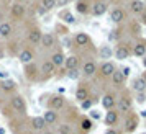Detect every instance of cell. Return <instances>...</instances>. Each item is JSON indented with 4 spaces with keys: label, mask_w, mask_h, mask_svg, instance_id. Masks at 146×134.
<instances>
[{
    "label": "cell",
    "mask_w": 146,
    "mask_h": 134,
    "mask_svg": "<svg viewBox=\"0 0 146 134\" xmlns=\"http://www.w3.org/2000/svg\"><path fill=\"white\" fill-rule=\"evenodd\" d=\"M115 110H117L118 113H123V114L131 113L133 97H131V93H130L128 90H123V92L120 93V97L117 98V106H115Z\"/></svg>",
    "instance_id": "6da1fadb"
},
{
    "label": "cell",
    "mask_w": 146,
    "mask_h": 134,
    "mask_svg": "<svg viewBox=\"0 0 146 134\" xmlns=\"http://www.w3.org/2000/svg\"><path fill=\"white\" fill-rule=\"evenodd\" d=\"M8 105H10V108L13 110L15 113L21 114V116H25L27 111H28L27 101H25V98H23L21 95H12V98H10V101H8Z\"/></svg>",
    "instance_id": "7a4b0ae2"
},
{
    "label": "cell",
    "mask_w": 146,
    "mask_h": 134,
    "mask_svg": "<svg viewBox=\"0 0 146 134\" xmlns=\"http://www.w3.org/2000/svg\"><path fill=\"white\" fill-rule=\"evenodd\" d=\"M138 126H139V114L133 113V111L126 114L125 123H123V131H125V134L135 133L138 129Z\"/></svg>",
    "instance_id": "3957f363"
},
{
    "label": "cell",
    "mask_w": 146,
    "mask_h": 134,
    "mask_svg": "<svg viewBox=\"0 0 146 134\" xmlns=\"http://www.w3.org/2000/svg\"><path fill=\"white\" fill-rule=\"evenodd\" d=\"M115 70H117V66L113 64L112 60H104V62L97 67V74H99L100 79H110Z\"/></svg>",
    "instance_id": "277c9868"
},
{
    "label": "cell",
    "mask_w": 146,
    "mask_h": 134,
    "mask_svg": "<svg viewBox=\"0 0 146 134\" xmlns=\"http://www.w3.org/2000/svg\"><path fill=\"white\" fill-rule=\"evenodd\" d=\"M108 12V0H94L90 7V15L92 16H102Z\"/></svg>",
    "instance_id": "5b68a950"
},
{
    "label": "cell",
    "mask_w": 146,
    "mask_h": 134,
    "mask_svg": "<svg viewBox=\"0 0 146 134\" xmlns=\"http://www.w3.org/2000/svg\"><path fill=\"white\" fill-rule=\"evenodd\" d=\"M113 54H115V57H117L118 60L128 59V57L131 56V44H128V43H118Z\"/></svg>",
    "instance_id": "8992f818"
},
{
    "label": "cell",
    "mask_w": 146,
    "mask_h": 134,
    "mask_svg": "<svg viewBox=\"0 0 146 134\" xmlns=\"http://www.w3.org/2000/svg\"><path fill=\"white\" fill-rule=\"evenodd\" d=\"M23 72H25L27 80H30V82H36L38 79H40V67L36 66L35 62L27 64V66L23 67Z\"/></svg>",
    "instance_id": "52a82bcc"
},
{
    "label": "cell",
    "mask_w": 146,
    "mask_h": 134,
    "mask_svg": "<svg viewBox=\"0 0 146 134\" xmlns=\"http://www.w3.org/2000/svg\"><path fill=\"white\" fill-rule=\"evenodd\" d=\"M25 15H27V7L23 5V3H13L12 7H10V16H12V20L15 21H20L25 18Z\"/></svg>",
    "instance_id": "ba28073f"
},
{
    "label": "cell",
    "mask_w": 146,
    "mask_h": 134,
    "mask_svg": "<svg viewBox=\"0 0 146 134\" xmlns=\"http://www.w3.org/2000/svg\"><path fill=\"white\" fill-rule=\"evenodd\" d=\"M66 106V98L62 95H53L49 100H48V110H53V111H59Z\"/></svg>",
    "instance_id": "9c48e42d"
},
{
    "label": "cell",
    "mask_w": 146,
    "mask_h": 134,
    "mask_svg": "<svg viewBox=\"0 0 146 134\" xmlns=\"http://www.w3.org/2000/svg\"><path fill=\"white\" fill-rule=\"evenodd\" d=\"M131 56L135 57H145L146 56V39L145 38H138L131 46Z\"/></svg>",
    "instance_id": "30bf717a"
},
{
    "label": "cell",
    "mask_w": 146,
    "mask_h": 134,
    "mask_svg": "<svg viewBox=\"0 0 146 134\" xmlns=\"http://www.w3.org/2000/svg\"><path fill=\"white\" fill-rule=\"evenodd\" d=\"M97 62L94 59H87L84 64H82V70H80V74L84 75V77H94V75L97 74Z\"/></svg>",
    "instance_id": "8fae6325"
},
{
    "label": "cell",
    "mask_w": 146,
    "mask_h": 134,
    "mask_svg": "<svg viewBox=\"0 0 146 134\" xmlns=\"http://www.w3.org/2000/svg\"><path fill=\"white\" fill-rule=\"evenodd\" d=\"M74 44L77 47H89L92 44V39H90V36L84 31H79V33H76L74 36Z\"/></svg>",
    "instance_id": "7c38bea8"
},
{
    "label": "cell",
    "mask_w": 146,
    "mask_h": 134,
    "mask_svg": "<svg viewBox=\"0 0 146 134\" xmlns=\"http://www.w3.org/2000/svg\"><path fill=\"white\" fill-rule=\"evenodd\" d=\"M110 20L115 23V25H118V23H123L126 20V12L125 8L121 7H115L110 10Z\"/></svg>",
    "instance_id": "4fadbf2b"
},
{
    "label": "cell",
    "mask_w": 146,
    "mask_h": 134,
    "mask_svg": "<svg viewBox=\"0 0 146 134\" xmlns=\"http://www.w3.org/2000/svg\"><path fill=\"white\" fill-rule=\"evenodd\" d=\"M41 36H43V31H41L38 26H31L27 31V39L30 44H40Z\"/></svg>",
    "instance_id": "5bb4252c"
},
{
    "label": "cell",
    "mask_w": 146,
    "mask_h": 134,
    "mask_svg": "<svg viewBox=\"0 0 146 134\" xmlns=\"http://www.w3.org/2000/svg\"><path fill=\"white\" fill-rule=\"evenodd\" d=\"M87 98H90V88H89L87 83H79L77 88H76V100L82 103Z\"/></svg>",
    "instance_id": "9a60e30c"
},
{
    "label": "cell",
    "mask_w": 146,
    "mask_h": 134,
    "mask_svg": "<svg viewBox=\"0 0 146 134\" xmlns=\"http://www.w3.org/2000/svg\"><path fill=\"white\" fill-rule=\"evenodd\" d=\"M102 106L105 108L107 111L108 110H113V108L117 106V95L113 93V92H107L102 97Z\"/></svg>",
    "instance_id": "2e32d148"
},
{
    "label": "cell",
    "mask_w": 146,
    "mask_h": 134,
    "mask_svg": "<svg viewBox=\"0 0 146 134\" xmlns=\"http://www.w3.org/2000/svg\"><path fill=\"white\" fill-rule=\"evenodd\" d=\"M118 120H120V113L113 108V110H108L105 114V118H104V121H105V124L108 127H115L117 124H118Z\"/></svg>",
    "instance_id": "e0dca14e"
},
{
    "label": "cell",
    "mask_w": 146,
    "mask_h": 134,
    "mask_svg": "<svg viewBox=\"0 0 146 134\" xmlns=\"http://www.w3.org/2000/svg\"><path fill=\"white\" fill-rule=\"evenodd\" d=\"M18 59L23 66H27V64H31L35 59V53L31 47H25V49H21L20 53H18Z\"/></svg>",
    "instance_id": "ac0fdd59"
},
{
    "label": "cell",
    "mask_w": 146,
    "mask_h": 134,
    "mask_svg": "<svg viewBox=\"0 0 146 134\" xmlns=\"http://www.w3.org/2000/svg\"><path fill=\"white\" fill-rule=\"evenodd\" d=\"M40 72L43 74V79L46 80V79H49V77H53V75L56 74V67H54V64L51 60H44V62L41 64Z\"/></svg>",
    "instance_id": "d6986e66"
},
{
    "label": "cell",
    "mask_w": 146,
    "mask_h": 134,
    "mask_svg": "<svg viewBox=\"0 0 146 134\" xmlns=\"http://www.w3.org/2000/svg\"><path fill=\"white\" fill-rule=\"evenodd\" d=\"M110 80H112V85L115 88H121L123 85H125V80H126V77L123 75V72L120 70V69H117L115 72L112 74V77H110Z\"/></svg>",
    "instance_id": "ffe728a7"
},
{
    "label": "cell",
    "mask_w": 146,
    "mask_h": 134,
    "mask_svg": "<svg viewBox=\"0 0 146 134\" xmlns=\"http://www.w3.org/2000/svg\"><path fill=\"white\" fill-rule=\"evenodd\" d=\"M90 7H92L90 0H77L76 2V12L80 15H90Z\"/></svg>",
    "instance_id": "44dd1931"
},
{
    "label": "cell",
    "mask_w": 146,
    "mask_h": 134,
    "mask_svg": "<svg viewBox=\"0 0 146 134\" xmlns=\"http://www.w3.org/2000/svg\"><path fill=\"white\" fill-rule=\"evenodd\" d=\"M30 124H31V129L33 131H44L46 129V123H44V120H43V116H33L31 120H30Z\"/></svg>",
    "instance_id": "7402d4cb"
},
{
    "label": "cell",
    "mask_w": 146,
    "mask_h": 134,
    "mask_svg": "<svg viewBox=\"0 0 146 134\" xmlns=\"http://www.w3.org/2000/svg\"><path fill=\"white\" fill-rule=\"evenodd\" d=\"M92 127H94V121L89 116H82L79 120V129L82 134H87L89 131H92Z\"/></svg>",
    "instance_id": "603a6c76"
},
{
    "label": "cell",
    "mask_w": 146,
    "mask_h": 134,
    "mask_svg": "<svg viewBox=\"0 0 146 134\" xmlns=\"http://www.w3.org/2000/svg\"><path fill=\"white\" fill-rule=\"evenodd\" d=\"M146 5L143 3V0H130V12L133 15H141L145 12Z\"/></svg>",
    "instance_id": "cb8c5ba5"
},
{
    "label": "cell",
    "mask_w": 146,
    "mask_h": 134,
    "mask_svg": "<svg viewBox=\"0 0 146 134\" xmlns=\"http://www.w3.org/2000/svg\"><path fill=\"white\" fill-rule=\"evenodd\" d=\"M40 43L44 49H51V47L56 44V38H54V34H51V33H43Z\"/></svg>",
    "instance_id": "d4e9b609"
},
{
    "label": "cell",
    "mask_w": 146,
    "mask_h": 134,
    "mask_svg": "<svg viewBox=\"0 0 146 134\" xmlns=\"http://www.w3.org/2000/svg\"><path fill=\"white\" fill-rule=\"evenodd\" d=\"M0 90L5 92V93H13L15 90H17V82L10 80V79H5V80L0 82Z\"/></svg>",
    "instance_id": "484cf974"
},
{
    "label": "cell",
    "mask_w": 146,
    "mask_h": 134,
    "mask_svg": "<svg viewBox=\"0 0 146 134\" xmlns=\"http://www.w3.org/2000/svg\"><path fill=\"white\" fill-rule=\"evenodd\" d=\"M64 59H66V56L62 54V51H54L53 54H51V62L54 64V67L58 69V67H62L64 66Z\"/></svg>",
    "instance_id": "4316f807"
},
{
    "label": "cell",
    "mask_w": 146,
    "mask_h": 134,
    "mask_svg": "<svg viewBox=\"0 0 146 134\" xmlns=\"http://www.w3.org/2000/svg\"><path fill=\"white\" fill-rule=\"evenodd\" d=\"M79 64H80V59L77 56H69L64 59V67L66 70H72V69H79Z\"/></svg>",
    "instance_id": "83f0119b"
},
{
    "label": "cell",
    "mask_w": 146,
    "mask_h": 134,
    "mask_svg": "<svg viewBox=\"0 0 146 134\" xmlns=\"http://www.w3.org/2000/svg\"><path fill=\"white\" fill-rule=\"evenodd\" d=\"M131 88H133V92H136V93H145V92H146V83H145V80H143L141 77L133 79Z\"/></svg>",
    "instance_id": "f1b7e54d"
},
{
    "label": "cell",
    "mask_w": 146,
    "mask_h": 134,
    "mask_svg": "<svg viewBox=\"0 0 146 134\" xmlns=\"http://www.w3.org/2000/svg\"><path fill=\"white\" fill-rule=\"evenodd\" d=\"M58 111H53V110H48V111H44V114H43V120H44V123H46V126H49V124H56L58 123Z\"/></svg>",
    "instance_id": "f546056e"
},
{
    "label": "cell",
    "mask_w": 146,
    "mask_h": 134,
    "mask_svg": "<svg viewBox=\"0 0 146 134\" xmlns=\"http://www.w3.org/2000/svg\"><path fill=\"white\" fill-rule=\"evenodd\" d=\"M13 33V26H12V23H8V21H2L0 23V36L2 38H10Z\"/></svg>",
    "instance_id": "4dcf8cb0"
},
{
    "label": "cell",
    "mask_w": 146,
    "mask_h": 134,
    "mask_svg": "<svg viewBox=\"0 0 146 134\" xmlns=\"http://www.w3.org/2000/svg\"><path fill=\"white\" fill-rule=\"evenodd\" d=\"M59 16L62 18V21L64 23H67V25H74L76 23V18H74V15L69 12V10H62L59 13Z\"/></svg>",
    "instance_id": "1f68e13d"
},
{
    "label": "cell",
    "mask_w": 146,
    "mask_h": 134,
    "mask_svg": "<svg viewBox=\"0 0 146 134\" xmlns=\"http://www.w3.org/2000/svg\"><path fill=\"white\" fill-rule=\"evenodd\" d=\"M99 54H100L102 59H110L112 54H113V51L110 49V46H102L100 47V51H99Z\"/></svg>",
    "instance_id": "d6a6232c"
},
{
    "label": "cell",
    "mask_w": 146,
    "mask_h": 134,
    "mask_svg": "<svg viewBox=\"0 0 146 134\" xmlns=\"http://www.w3.org/2000/svg\"><path fill=\"white\" fill-rule=\"evenodd\" d=\"M40 2H41V7L46 12H49V10H53L56 7V0H40Z\"/></svg>",
    "instance_id": "836d02e7"
},
{
    "label": "cell",
    "mask_w": 146,
    "mask_h": 134,
    "mask_svg": "<svg viewBox=\"0 0 146 134\" xmlns=\"http://www.w3.org/2000/svg\"><path fill=\"white\" fill-rule=\"evenodd\" d=\"M59 134H71L72 133V126L69 123H64V124H59V129H58Z\"/></svg>",
    "instance_id": "e575fe53"
},
{
    "label": "cell",
    "mask_w": 146,
    "mask_h": 134,
    "mask_svg": "<svg viewBox=\"0 0 146 134\" xmlns=\"http://www.w3.org/2000/svg\"><path fill=\"white\" fill-rule=\"evenodd\" d=\"M67 77L72 79V80H77L80 77V70L79 69H72V70H67Z\"/></svg>",
    "instance_id": "d590c367"
},
{
    "label": "cell",
    "mask_w": 146,
    "mask_h": 134,
    "mask_svg": "<svg viewBox=\"0 0 146 134\" xmlns=\"http://www.w3.org/2000/svg\"><path fill=\"white\" fill-rule=\"evenodd\" d=\"M92 105H94V98L90 97V98H87V100H84L80 103V108L82 110H89V108H92Z\"/></svg>",
    "instance_id": "8d00e7d4"
},
{
    "label": "cell",
    "mask_w": 146,
    "mask_h": 134,
    "mask_svg": "<svg viewBox=\"0 0 146 134\" xmlns=\"http://www.w3.org/2000/svg\"><path fill=\"white\" fill-rule=\"evenodd\" d=\"M136 103H139V105L146 103V92L145 93H136Z\"/></svg>",
    "instance_id": "74e56055"
},
{
    "label": "cell",
    "mask_w": 146,
    "mask_h": 134,
    "mask_svg": "<svg viewBox=\"0 0 146 134\" xmlns=\"http://www.w3.org/2000/svg\"><path fill=\"white\" fill-rule=\"evenodd\" d=\"M108 38H110L112 41H117V39L120 38V36H118V30H113V31H112V34H110Z\"/></svg>",
    "instance_id": "f35d334b"
},
{
    "label": "cell",
    "mask_w": 146,
    "mask_h": 134,
    "mask_svg": "<svg viewBox=\"0 0 146 134\" xmlns=\"http://www.w3.org/2000/svg\"><path fill=\"white\" fill-rule=\"evenodd\" d=\"M139 23L146 26V8H145V12H143V13L139 15Z\"/></svg>",
    "instance_id": "ab89813d"
},
{
    "label": "cell",
    "mask_w": 146,
    "mask_h": 134,
    "mask_svg": "<svg viewBox=\"0 0 146 134\" xmlns=\"http://www.w3.org/2000/svg\"><path fill=\"white\" fill-rule=\"evenodd\" d=\"M131 30H133V34H136V36L139 34V25H136V23H131Z\"/></svg>",
    "instance_id": "60d3db41"
},
{
    "label": "cell",
    "mask_w": 146,
    "mask_h": 134,
    "mask_svg": "<svg viewBox=\"0 0 146 134\" xmlns=\"http://www.w3.org/2000/svg\"><path fill=\"white\" fill-rule=\"evenodd\" d=\"M69 0H56V7H66Z\"/></svg>",
    "instance_id": "b9f144b4"
},
{
    "label": "cell",
    "mask_w": 146,
    "mask_h": 134,
    "mask_svg": "<svg viewBox=\"0 0 146 134\" xmlns=\"http://www.w3.org/2000/svg\"><path fill=\"white\" fill-rule=\"evenodd\" d=\"M92 118H94V120H99L100 113H99V111H92V113H90V120H92Z\"/></svg>",
    "instance_id": "7bdbcfd3"
},
{
    "label": "cell",
    "mask_w": 146,
    "mask_h": 134,
    "mask_svg": "<svg viewBox=\"0 0 146 134\" xmlns=\"http://www.w3.org/2000/svg\"><path fill=\"white\" fill-rule=\"evenodd\" d=\"M105 134H118V131H117L115 127H108V129L105 131Z\"/></svg>",
    "instance_id": "ee69618b"
},
{
    "label": "cell",
    "mask_w": 146,
    "mask_h": 134,
    "mask_svg": "<svg viewBox=\"0 0 146 134\" xmlns=\"http://www.w3.org/2000/svg\"><path fill=\"white\" fill-rule=\"evenodd\" d=\"M36 12H38L40 15H44V13H46V10H44V8L41 7V5H38V8H36Z\"/></svg>",
    "instance_id": "f6af8a7d"
},
{
    "label": "cell",
    "mask_w": 146,
    "mask_h": 134,
    "mask_svg": "<svg viewBox=\"0 0 146 134\" xmlns=\"http://www.w3.org/2000/svg\"><path fill=\"white\" fill-rule=\"evenodd\" d=\"M40 134H54V133H53V131H49V129L46 127V129H44V131H41Z\"/></svg>",
    "instance_id": "bcb514c9"
},
{
    "label": "cell",
    "mask_w": 146,
    "mask_h": 134,
    "mask_svg": "<svg viewBox=\"0 0 146 134\" xmlns=\"http://www.w3.org/2000/svg\"><path fill=\"white\" fill-rule=\"evenodd\" d=\"M141 79L145 80V83H146V72H143V75H141Z\"/></svg>",
    "instance_id": "7dc6e473"
},
{
    "label": "cell",
    "mask_w": 146,
    "mask_h": 134,
    "mask_svg": "<svg viewBox=\"0 0 146 134\" xmlns=\"http://www.w3.org/2000/svg\"><path fill=\"white\" fill-rule=\"evenodd\" d=\"M143 66H145V69H146V56L143 57Z\"/></svg>",
    "instance_id": "c3c4849f"
},
{
    "label": "cell",
    "mask_w": 146,
    "mask_h": 134,
    "mask_svg": "<svg viewBox=\"0 0 146 134\" xmlns=\"http://www.w3.org/2000/svg\"><path fill=\"white\" fill-rule=\"evenodd\" d=\"M23 134H35V133H33V131H25Z\"/></svg>",
    "instance_id": "681fc988"
},
{
    "label": "cell",
    "mask_w": 146,
    "mask_h": 134,
    "mask_svg": "<svg viewBox=\"0 0 146 134\" xmlns=\"http://www.w3.org/2000/svg\"><path fill=\"white\" fill-rule=\"evenodd\" d=\"M0 134H5V129H0Z\"/></svg>",
    "instance_id": "f907efd6"
},
{
    "label": "cell",
    "mask_w": 146,
    "mask_h": 134,
    "mask_svg": "<svg viewBox=\"0 0 146 134\" xmlns=\"http://www.w3.org/2000/svg\"><path fill=\"white\" fill-rule=\"evenodd\" d=\"M141 114H143V116H145V118H146V111H143V113H141Z\"/></svg>",
    "instance_id": "816d5d0a"
},
{
    "label": "cell",
    "mask_w": 146,
    "mask_h": 134,
    "mask_svg": "<svg viewBox=\"0 0 146 134\" xmlns=\"http://www.w3.org/2000/svg\"><path fill=\"white\" fill-rule=\"evenodd\" d=\"M17 2H18V3H21V2H25V0H17Z\"/></svg>",
    "instance_id": "f5cc1de1"
},
{
    "label": "cell",
    "mask_w": 146,
    "mask_h": 134,
    "mask_svg": "<svg viewBox=\"0 0 146 134\" xmlns=\"http://www.w3.org/2000/svg\"><path fill=\"white\" fill-rule=\"evenodd\" d=\"M69 2H77V0H69Z\"/></svg>",
    "instance_id": "db71d44e"
},
{
    "label": "cell",
    "mask_w": 146,
    "mask_h": 134,
    "mask_svg": "<svg viewBox=\"0 0 146 134\" xmlns=\"http://www.w3.org/2000/svg\"><path fill=\"white\" fill-rule=\"evenodd\" d=\"M0 2H7V0H0Z\"/></svg>",
    "instance_id": "11a10c76"
},
{
    "label": "cell",
    "mask_w": 146,
    "mask_h": 134,
    "mask_svg": "<svg viewBox=\"0 0 146 134\" xmlns=\"http://www.w3.org/2000/svg\"><path fill=\"white\" fill-rule=\"evenodd\" d=\"M117 2H121V0H117Z\"/></svg>",
    "instance_id": "9f6ffc18"
},
{
    "label": "cell",
    "mask_w": 146,
    "mask_h": 134,
    "mask_svg": "<svg viewBox=\"0 0 146 134\" xmlns=\"http://www.w3.org/2000/svg\"><path fill=\"white\" fill-rule=\"evenodd\" d=\"M71 134H74V133H71Z\"/></svg>",
    "instance_id": "6f0895ef"
}]
</instances>
